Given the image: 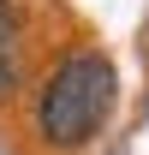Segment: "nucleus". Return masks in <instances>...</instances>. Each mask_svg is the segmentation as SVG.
Returning <instances> with one entry per match:
<instances>
[{"label": "nucleus", "mask_w": 149, "mask_h": 155, "mask_svg": "<svg viewBox=\"0 0 149 155\" xmlns=\"http://www.w3.org/2000/svg\"><path fill=\"white\" fill-rule=\"evenodd\" d=\"M113 96H119V72H113L108 54H72L60 60L54 78L42 84V101H36V125L54 149H78L101 131V119L113 114Z\"/></svg>", "instance_id": "obj_1"}, {"label": "nucleus", "mask_w": 149, "mask_h": 155, "mask_svg": "<svg viewBox=\"0 0 149 155\" xmlns=\"http://www.w3.org/2000/svg\"><path fill=\"white\" fill-rule=\"evenodd\" d=\"M0 54H18V6L0 0Z\"/></svg>", "instance_id": "obj_2"}, {"label": "nucleus", "mask_w": 149, "mask_h": 155, "mask_svg": "<svg viewBox=\"0 0 149 155\" xmlns=\"http://www.w3.org/2000/svg\"><path fill=\"white\" fill-rule=\"evenodd\" d=\"M18 90V54H0V101Z\"/></svg>", "instance_id": "obj_3"}]
</instances>
